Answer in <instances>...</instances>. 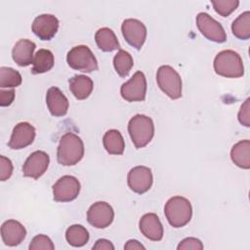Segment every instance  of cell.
I'll return each instance as SVG.
<instances>
[{"label": "cell", "instance_id": "obj_1", "mask_svg": "<svg viewBox=\"0 0 250 250\" xmlns=\"http://www.w3.org/2000/svg\"><path fill=\"white\" fill-rule=\"evenodd\" d=\"M84 155V144L80 137L72 132L63 134L57 149V159L61 165L72 166L77 164Z\"/></svg>", "mask_w": 250, "mask_h": 250}, {"label": "cell", "instance_id": "obj_2", "mask_svg": "<svg viewBox=\"0 0 250 250\" xmlns=\"http://www.w3.org/2000/svg\"><path fill=\"white\" fill-rule=\"evenodd\" d=\"M214 70L223 77L238 78L244 74V66L241 57L232 50H224L214 59Z\"/></svg>", "mask_w": 250, "mask_h": 250}, {"label": "cell", "instance_id": "obj_3", "mask_svg": "<svg viewBox=\"0 0 250 250\" xmlns=\"http://www.w3.org/2000/svg\"><path fill=\"white\" fill-rule=\"evenodd\" d=\"M165 217L174 228L186 226L191 219L192 206L188 199L183 196H173L164 206Z\"/></svg>", "mask_w": 250, "mask_h": 250}, {"label": "cell", "instance_id": "obj_4", "mask_svg": "<svg viewBox=\"0 0 250 250\" xmlns=\"http://www.w3.org/2000/svg\"><path fill=\"white\" fill-rule=\"evenodd\" d=\"M128 133L137 148L146 146L154 136L152 119L144 114H136L129 120Z\"/></svg>", "mask_w": 250, "mask_h": 250}, {"label": "cell", "instance_id": "obj_5", "mask_svg": "<svg viewBox=\"0 0 250 250\" xmlns=\"http://www.w3.org/2000/svg\"><path fill=\"white\" fill-rule=\"evenodd\" d=\"M156 81L160 90L170 99L182 97V79L180 74L170 65H161L156 73Z\"/></svg>", "mask_w": 250, "mask_h": 250}, {"label": "cell", "instance_id": "obj_6", "mask_svg": "<svg viewBox=\"0 0 250 250\" xmlns=\"http://www.w3.org/2000/svg\"><path fill=\"white\" fill-rule=\"evenodd\" d=\"M67 64L82 72H92L98 69V62L90 48L86 45H78L70 49L66 55Z\"/></svg>", "mask_w": 250, "mask_h": 250}, {"label": "cell", "instance_id": "obj_7", "mask_svg": "<svg viewBox=\"0 0 250 250\" xmlns=\"http://www.w3.org/2000/svg\"><path fill=\"white\" fill-rule=\"evenodd\" d=\"M121 97L127 102H143L146 95V79L142 71H137L120 88Z\"/></svg>", "mask_w": 250, "mask_h": 250}, {"label": "cell", "instance_id": "obj_8", "mask_svg": "<svg viewBox=\"0 0 250 250\" xmlns=\"http://www.w3.org/2000/svg\"><path fill=\"white\" fill-rule=\"evenodd\" d=\"M80 188V183L75 177L62 176L53 185V198L57 202L72 201L78 196Z\"/></svg>", "mask_w": 250, "mask_h": 250}, {"label": "cell", "instance_id": "obj_9", "mask_svg": "<svg viewBox=\"0 0 250 250\" xmlns=\"http://www.w3.org/2000/svg\"><path fill=\"white\" fill-rule=\"evenodd\" d=\"M196 25L201 34L210 41L224 43L227 40V34L222 24L207 13L201 12L197 15Z\"/></svg>", "mask_w": 250, "mask_h": 250}, {"label": "cell", "instance_id": "obj_10", "mask_svg": "<svg viewBox=\"0 0 250 250\" xmlns=\"http://www.w3.org/2000/svg\"><path fill=\"white\" fill-rule=\"evenodd\" d=\"M121 31L124 39L129 45L140 50L146 39V27L137 19H126L121 25Z\"/></svg>", "mask_w": 250, "mask_h": 250}, {"label": "cell", "instance_id": "obj_11", "mask_svg": "<svg viewBox=\"0 0 250 250\" xmlns=\"http://www.w3.org/2000/svg\"><path fill=\"white\" fill-rule=\"evenodd\" d=\"M114 211L112 207L104 201L95 202L87 211L88 223L97 229H105L113 221Z\"/></svg>", "mask_w": 250, "mask_h": 250}, {"label": "cell", "instance_id": "obj_12", "mask_svg": "<svg viewBox=\"0 0 250 250\" xmlns=\"http://www.w3.org/2000/svg\"><path fill=\"white\" fill-rule=\"evenodd\" d=\"M128 186L136 193L143 194L152 186L153 178L151 170L146 166L133 167L127 176Z\"/></svg>", "mask_w": 250, "mask_h": 250}, {"label": "cell", "instance_id": "obj_13", "mask_svg": "<svg viewBox=\"0 0 250 250\" xmlns=\"http://www.w3.org/2000/svg\"><path fill=\"white\" fill-rule=\"evenodd\" d=\"M49 163V155L43 150H36L26 158L22 166V175L37 180L47 171Z\"/></svg>", "mask_w": 250, "mask_h": 250}, {"label": "cell", "instance_id": "obj_14", "mask_svg": "<svg viewBox=\"0 0 250 250\" xmlns=\"http://www.w3.org/2000/svg\"><path fill=\"white\" fill-rule=\"evenodd\" d=\"M59 29V20L51 14L36 17L31 24V30L41 40H51Z\"/></svg>", "mask_w": 250, "mask_h": 250}, {"label": "cell", "instance_id": "obj_15", "mask_svg": "<svg viewBox=\"0 0 250 250\" xmlns=\"http://www.w3.org/2000/svg\"><path fill=\"white\" fill-rule=\"evenodd\" d=\"M35 128L28 122L18 123L12 132L8 146L12 149H21L31 145L35 139Z\"/></svg>", "mask_w": 250, "mask_h": 250}, {"label": "cell", "instance_id": "obj_16", "mask_svg": "<svg viewBox=\"0 0 250 250\" xmlns=\"http://www.w3.org/2000/svg\"><path fill=\"white\" fill-rule=\"evenodd\" d=\"M26 236L25 228L16 220L5 221L1 226V237L8 246H17Z\"/></svg>", "mask_w": 250, "mask_h": 250}, {"label": "cell", "instance_id": "obj_17", "mask_svg": "<svg viewBox=\"0 0 250 250\" xmlns=\"http://www.w3.org/2000/svg\"><path fill=\"white\" fill-rule=\"evenodd\" d=\"M46 104L53 116L60 117L67 113L69 103L64 94L58 87H51L46 94Z\"/></svg>", "mask_w": 250, "mask_h": 250}, {"label": "cell", "instance_id": "obj_18", "mask_svg": "<svg viewBox=\"0 0 250 250\" xmlns=\"http://www.w3.org/2000/svg\"><path fill=\"white\" fill-rule=\"evenodd\" d=\"M139 228L141 232L152 241H160L163 237V226L154 213L145 214L139 222Z\"/></svg>", "mask_w": 250, "mask_h": 250}, {"label": "cell", "instance_id": "obj_19", "mask_svg": "<svg viewBox=\"0 0 250 250\" xmlns=\"http://www.w3.org/2000/svg\"><path fill=\"white\" fill-rule=\"evenodd\" d=\"M35 43L28 39H20L13 47L12 58L20 66H27L33 62Z\"/></svg>", "mask_w": 250, "mask_h": 250}, {"label": "cell", "instance_id": "obj_20", "mask_svg": "<svg viewBox=\"0 0 250 250\" xmlns=\"http://www.w3.org/2000/svg\"><path fill=\"white\" fill-rule=\"evenodd\" d=\"M69 90L77 100L87 99L94 88V83L89 76L79 74L74 75L68 81Z\"/></svg>", "mask_w": 250, "mask_h": 250}, {"label": "cell", "instance_id": "obj_21", "mask_svg": "<svg viewBox=\"0 0 250 250\" xmlns=\"http://www.w3.org/2000/svg\"><path fill=\"white\" fill-rule=\"evenodd\" d=\"M232 162L239 168H250V141L242 140L233 145L230 150Z\"/></svg>", "mask_w": 250, "mask_h": 250}, {"label": "cell", "instance_id": "obj_22", "mask_svg": "<svg viewBox=\"0 0 250 250\" xmlns=\"http://www.w3.org/2000/svg\"><path fill=\"white\" fill-rule=\"evenodd\" d=\"M103 144L109 154L121 155L124 152L125 142L118 130L110 129L106 131L103 137Z\"/></svg>", "mask_w": 250, "mask_h": 250}, {"label": "cell", "instance_id": "obj_23", "mask_svg": "<svg viewBox=\"0 0 250 250\" xmlns=\"http://www.w3.org/2000/svg\"><path fill=\"white\" fill-rule=\"evenodd\" d=\"M97 46L103 52H112L119 49V42L115 33L108 27L100 28L95 34Z\"/></svg>", "mask_w": 250, "mask_h": 250}, {"label": "cell", "instance_id": "obj_24", "mask_svg": "<svg viewBox=\"0 0 250 250\" xmlns=\"http://www.w3.org/2000/svg\"><path fill=\"white\" fill-rule=\"evenodd\" d=\"M32 74H41L51 70L54 66V55L50 50L40 49L36 52L32 62Z\"/></svg>", "mask_w": 250, "mask_h": 250}, {"label": "cell", "instance_id": "obj_25", "mask_svg": "<svg viewBox=\"0 0 250 250\" xmlns=\"http://www.w3.org/2000/svg\"><path fill=\"white\" fill-rule=\"evenodd\" d=\"M65 239L73 247H82L89 240V232L82 225H72L65 231Z\"/></svg>", "mask_w": 250, "mask_h": 250}, {"label": "cell", "instance_id": "obj_26", "mask_svg": "<svg viewBox=\"0 0 250 250\" xmlns=\"http://www.w3.org/2000/svg\"><path fill=\"white\" fill-rule=\"evenodd\" d=\"M232 34L241 40H247L250 37V12L245 11L240 14L231 23Z\"/></svg>", "mask_w": 250, "mask_h": 250}, {"label": "cell", "instance_id": "obj_27", "mask_svg": "<svg viewBox=\"0 0 250 250\" xmlns=\"http://www.w3.org/2000/svg\"><path fill=\"white\" fill-rule=\"evenodd\" d=\"M134 65V61L130 53L120 49L113 58V66L117 74L126 77Z\"/></svg>", "mask_w": 250, "mask_h": 250}, {"label": "cell", "instance_id": "obj_28", "mask_svg": "<svg viewBox=\"0 0 250 250\" xmlns=\"http://www.w3.org/2000/svg\"><path fill=\"white\" fill-rule=\"evenodd\" d=\"M21 84V73L8 66L0 67V87L3 88H14Z\"/></svg>", "mask_w": 250, "mask_h": 250}, {"label": "cell", "instance_id": "obj_29", "mask_svg": "<svg viewBox=\"0 0 250 250\" xmlns=\"http://www.w3.org/2000/svg\"><path fill=\"white\" fill-rule=\"evenodd\" d=\"M212 5L216 13L222 17L229 16L239 5L238 0H223V1H212Z\"/></svg>", "mask_w": 250, "mask_h": 250}, {"label": "cell", "instance_id": "obj_30", "mask_svg": "<svg viewBox=\"0 0 250 250\" xmlns=\"http://www.w3.org/2000/svg\"><path fill=\"white\" fill-rule=\"evenodd\" d=\"M30 250H38V249H45V250H54L55 245L52 242L51 238L45 234H38L34 236L28 246Z\"/></svg>", "mask_w": 250, "mask_h": 250}, {"label": "cell", "instance_id": "obj_31", "mask_svg": "<svg viewBox=\"0 0 250 250\" xmlns=\"http://www.w3.org/2000/svg\"><path fill=\"white\" fill-rule=\"evenodd\" d=\"M13 173V163L12 161L4 156H0V180L2 182L8 180Z\"/></svg>", "mask_w": 250, "mask_h": 250}, {"label": "cell", "instance_id": "obj_32", "mask_svg": "<svg viewBox=\"0 0 250 250\" xmlns=\"http://www.w3.org/2000/svg\"><path fill=\"white\" fill-rule=\"evenodd\" d=\"M177 249L178 250H187V249L202 250L203 249V244L198 238L187 237L179 243V245L177 246Z\"/></svg>", "mask_w": 250, "mask_h": 250}, {"label": "cell", "instance_id": "obj_33", "mask_svg": "<svg viewBox=\"0 0 250 250\" xmlns=\"http://www.w3.org/2000/svg\"><path fill=\"white\" fill-rule=\"evenodd\" d=\"M238 121L245 127L250 126V99H247L240 106L238 111Z\"/></svg>", "mask_w": 250, "mask_h": 250}, {"label": "cell", "instance_id": "obj_34", "mask_svg": "<svg viewBox=\"0 0 250 250\" xmlns=\"http://www.w3.org/2000/svg\"><path fill=\"white\" fill-rule=\"evenodd\" d=\"M15 99V91L11 90H0V105L8 106L10 105Z\"/></svg>", "mask_w": 250, "mask_h": 250}, {"label": "cell", "instance_id": "obj_35", "mask_svg": "<svg viewBox=\"0 0 250 250\" xmlns=\"http://www.w3.org/2000/svg\"><path fill=\"white\" fill-rule=\"evenodd\" d=\"M93 249H95V250H101V249L113 250L114 246H113V244L109 240L104 239V238H101V239H98L96 241V243L93 246Z\"/></svg>", "mask_w": 250, "mask_h": 250}, {"label": "cell", "instance_id": "obj_36", "mask_svg": "<svg viewBox=\"0 0 250 250\" xmlns=\"http://www.w3.org/2000/svg\"><path fill=\"white\" fill-rule=\"evenodd\" d=\"M124 249H145V246L136 239H130L124 245Z\"/></svg>", "mask_w": 250, "mask_h": 250}]
</instances>
